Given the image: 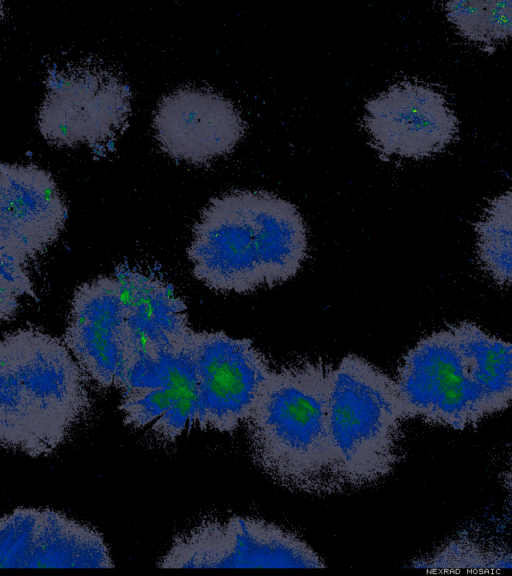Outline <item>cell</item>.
Listing matches in <instances>:
<instances>
[{"mask_svg": "<svg viewBox=\"0 0 512 576\" xmlns=\"http://www.w3.org/2000/svg\"><path fill=\"white\" fill-rule=\"evenodd\" d=\"M186 253L193 276L208 288L248 294L298 274L308 256V232L288 200L237 190L210 200Z\"/></svg>", "mask_w": 512, "mask_h": 576, "instance_id": "obj_1", "label": "cell"}, {"mask_svg": "<svg viewBox=\"0 0 512 576\" xmlns=\"http://www.w3.org/2000/svg\"><path fill=\"white\" fill-rule=\"evenodd\" d=\"M330 369L308 363L272 370L244 423L256 465L294 491L345 490L329 430Z\"/></svg>", "mask_w": 512, "mask_h": 576, "instance_id": "obj_2", "label": "cell"}, {"mask_svg": "<svg viewBox=\"0 0 512 576\" xmlns=\"http://www.w3.org/2000/svg\"><path fill=\"white\" fill-rule=\"evenodd\" d=\"M85 372L64 342L37 329L0 344V443L31 457L58 450L90 408Z\"/></svg>", "mask_w": 512, "mask_h": 576, "instance_id": "obj_3", "label": "cell"}, {"mask_svg": "<svg viewBox=\"0 0 512 576\" xmlns=\"http://www.w3.org/2000/svg\"><path fill=\"white\" fill-rule=\"evenodd\" d=\"M330 437L345 489L369 486L396 466L409 418L396 381L350 354L330 369Z\"/></svg>", "mask_w": 512, "mask_h": 576, "instance_id": "obj_4", "label": "cell"}, {"mask_svg": "<svg viewBox=\"0 0 512 576\" xmlns=\"http://www.w3.org/2000/svg\"><path fill=\"white\" fill-rule=\"evenodd\" d=\"M130 98L120 75L96 61L56 68L49 72L38 112L40 133L59 147L102 145L126 125Z\"/></svg>", "mask_w": 512, "mask_h": 576, "instance_id": "obj_5", "label": "cell"}, {"mask_svg": "<svg viewBox=\"0 0 512 576\" xmlns=\"http://www.w3.org/2000/svg\"><path fill=\"white\" fill-rule=\"evenodd\" d=\"M395 381L409 418L464 430L494 414L450 327L427 335L410 349Z\"/></svg>", "mask_w": 512, "mask_h": 576, "instance_id": "obj_6", "label": "cell"}, {"mask_svg": "<svg viewBox=\"0 0 512 576\" xmlns=\"http://www.w3.org/2000/svg\"><path fill=\"white\" fill-rule=\"evenodd\" d=\"M161 568H323L322 558L299 536L273 523L243 516L206 521L178 535Z\"/></svg>", "mask_w": 512, "mask_h": 576, "instance_id": "obj_7", "label": "cell"}, {"mask_svg": "<svg viewBox=\"0 0 512 576\" xmlns=\"http://www.w3.org/2000/svg\"><path fill=\"white\" fill-rule=\"evenodd\" d=\"M198 383L196 427L231 433L244 425L272 370L247 338L222 331H192Z\"/></svg>", "mask_w": 512, "mask_h": 576, "instance_id": "obj_8", "label": "cell"}, {"mask_svg": "<svg viewBox=\"0 0 512 576\" xmlns=\"http://www.w3.org/2000/svg\"><path fill=\"white\" fill-rule=\"evenodd\" d=\"M112 568L95 528L49 508H16L0 521V568Z\"/></svg>", "mask_w": 512, "mask_h": 576, "instance_id": "obj_9", "label": "cell"}, {"mask_svg": "<svg viewBox=\"0 0 512 576\" xmlns=\"http://www.w3.org/2000/svg\"><path fill=\"white\" fill-rule=\"evenodd\" d=\"M191 333L131 373L119 405L125 424L148 429L164 441H174L196 427L198 383Z\"/></svg>", "mask_w": 512, "mask_h": 576, "instance_id": "obj_10", "label": "cell"}, {"mask_svg": "<svg viewBox=\"0 0 512 576\" xmlns=\"http://www.w3.org/2000/svg\"><path fill=\"white\" fill-rule=\"evenodd\" d=\"M364 125L384 153L423 158L448 146L458 120L445 97L435 89L412 82L390 87L365 105Z\"/></svg>", "mask_w": 512, "mask_h": 576, "instance_id": "obj_11", "label": "cell"}, {"mask_svg": "<svg viewBox=\"0 0 512 576\" xmlns=\"http://www.w3.org/2000/svg\"><path fill=\"white\" fill-rule=\"evenodd\" d=\"M156 139L170 157L194 165L230 153L245 124L222 95L204 88L183 87L165 95L153 117Z\"/></svg>", "mask_w": 512, "mask_h": 576, "instance_id": "obj_12", "label": "cell"}, {"mask_svg": "<svg viewBox=\"0 0 512 576\" xmlns=\"http://www.w3.org/2000/svg\"><path fill=\"white\" fill-rule=\"evenodd\" d=\"M0 171V254L27 264L58 239L67 209L48 171L7 163Z\"/></svg>", "mask_w": 512, "mask_h": 576, "instance_id": "obj_13", "label": "cell"}, {"mask_svg": "<svg viewBox=\"0 0 512 576\" xmlns=\"http://www.w3.org/2000/svg\"><path fill=\"white\" fill-rule=\"evenodd\" d=\"M125 309L118 279L102 276L74 292L63 342L100 387L116 386L123 357Z\"/></svg>", "mask_w": 512, "mask_h": 576, "instance_id": "obj_14", "label": "cell"}, {"mask_svg": "<svg viewBox=\"0 0 512 576\" xmlns=\"http://www.w3.org/2000/svg\"><path fill=\"white\" fill-rule=\"evenodd\" d=\"M113 275L120 283L125 309L122 365L159 354L189 336L187 306L171 284L125 266Z\"/></svg>", "mask_w": 512, "mask_h": 576, "instance_id": "obj_15", "label": "cell"}, {"mask_svg": "<svg viewBox=\"0 0 512 576\" xmlns=\"http://www.w3.org/2000/svg\"><path fill=\"white\" fill-rule=\"evenodd\" d=\"M450 328L474 383L494 414L509 408L512 405V343L469 321Z\"/></svg>", "mask_w": 512, "mask_h": 576, "instance_id": "obj_16", "label": "cell"}, {"mask_svg": "<svg viewBox=\"0 0 512 576\" xmlns=\"http://www.w3.org/2000/svg\"><path fill=\"white\" fill-rule=\"evenodd\" d=\"M476 257L498 285H512V196L506 191L488 202L475 223Z\"/></svg>", "mask_w": 512, "mask_h": 576, "instance_id": "obj_17", "label": "cell"}, {"mask_svg": "<svg viewBox=\"0 0 512 576\" xmlns=\"http://www.w3.org/2000/svg\"><path fill=\"white\" fill-rule=\"evenodd\" d=\"M413 567L432 570L512 569V550L486 547L469 538L448 541Z\"/></svg>", "mask_w": 512, "mask_h": 576, "instance_id": "obj_18", "label": "cell"}, {"mask_svg": "<svg viewBox=\"0 0 512 576\" xmlns=\"http://www.w3.org/2000/svg\"><path fill=\"white\" fill-rule=\"evenodd\" d=\"M0 314L2 321L11 320L18 308V299L27 295L36 297L26 263L0 254Z\"/></svg>", "mask_w": 512, "mask_h": 576, "instance_id": "obj_19", "label": "cell"}, {"mask_svg": "<svg viewBox=\"0 0 512 576\" xmlns=\"http://www.w3.org/2000/svg\"><path fill=\"white\" fill-rule=\"evenodd\" d=\"M485 1H450L445 4L448 20L468 40L483 43L481 16Z\"/></svg>", "mask_w": 512, "mask_h": 576, "instance_id": "obj_20", "label": "cell"}, {"mask_svg": "<svg viewBox=\"0 0 512 576\" xmlns=\"http://www.w3.org/2000/svg\"><path fill=\"white\" fill-rule=\"evenodd\" d=\"M483 43L512 37V1H485L481 17Z\"/></svg>", "mask_w": 512, "mask_h": 576, "instance_id": "obj_21", "label": "cell"}, {"mask_svg": "<svg viewBox=\"0 0 512 576\" xmlns=\"http://www.w3.org/2000/svg\"><path fill=\"white\" fill-rule=\"evenodd\" d=\"M505 488L512 494V457L503 478Z\"/></svg>", "mask_w": 512, "mask_h": 576, "instance_id": "obj_22", "label": "cell"}, {"mask_svg": "<svg viewBox=\"0 0 512 576\" xmlns=\"http://www.w3.org/2000/svg\"><path fill=\"white\" fill-rule=\"evenodd\" d=\"M509 191H510V193H511V196H512V190H509Z\"/></svg>", "mask_w": 512, "mask_h": 576, "instance_id": "obj_23", "label": "cell"}]
</instances>
